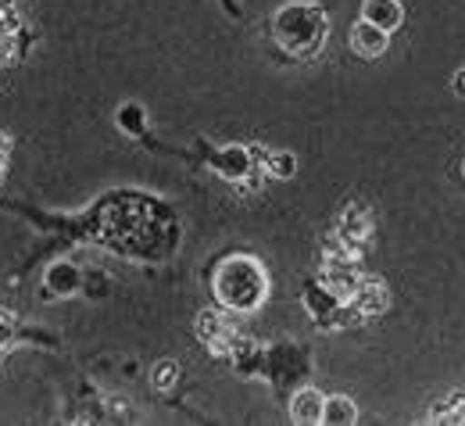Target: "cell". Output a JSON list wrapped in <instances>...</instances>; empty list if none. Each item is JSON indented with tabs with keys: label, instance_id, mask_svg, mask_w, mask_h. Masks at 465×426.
Returning a JSON list of instances; mask_svg holds the SVG:
<instances>
[{
	"label": "cell",
	"instance_id": "cell-1",
	"mask_svg": "<svg viewBox=\"0 0 465 426\" xmlns=\"http://www.w3.org/2000/svg\"><path fill=\"white\" fill-rule=\"evenodd\" d=\"M272 36L293 58H315L322 51L326 36H330V18H326V11L319 4L297 0V4H287V7L276 11Z\"/></svg>",
	"mask_w": 465,
	"mask_h": 426
},
{
	"label": "cell",
	"instance_id": "cell-2",
	"mask_svg": "<svg viewBox=\"0 0 465 426\" xmlns=\"http://www.w3.org/2000/svg\"><path fill=\"white\" fill-rule=\"evenodd\" d=\"M265 291H269V280L254 258H230L215 276V298L232 312H251L254 304H262Z\"/></svg>",
	"mask_w": 465,
	"mask_h": 426
},
{
	"label": "cell",
	"instance_id": "cell-3",
	"mask_svg": "<svg viewBox=\"0 0 465 426\" xmlns=\"http://www.w3.org/2000/svg\"><path fill=\"white\" fill-rule=\"evenodd\" d=\"M361 18L372 22L376 29H383V33H391V29H398L405 22V11H401L398 0H365L361 4Z\"/></svg>",
	"mask_w": 465,
	"mask_h": 426
},
{
	"label": "cell",
	"instance_id": "cell-4",
	"mask_svg": "<svg viewBox=\"0 0 465 426\" xmlns=\"http://www.w3.org/2000/svg\"><path fill=\"white\" fill-rule=\"evenodd\" d=\"M351 302H354V308H358L361 315H380V312L391 304V294H387V287H383L380 280H365V283H354Z\"/></svg>",
	"mask_w": 465,
	"mask_h": 426
},
{
	"label": "cell",
	"instance_id": "cell-5",
	"mask_svg": "<svg viewBox=\"0 0 465 426\" xmlns=\"http://www.w3.org/2000/svg\"><path fill=\"white\" fill-rule=\"evenodd\" d=\"M351 47H354L361 58H380V54L387 51V33L361 18V22L351 29Z\"/></svg>",
	"mask_w": 465,
	"mask_h": 426
},
{
	"label": "cell",
	"instance_id": "cell-6",
	"mask_svg": "<svg viewBox=\"0 0 465 426\" xmlns=\"http://www.w3.org/2000/svg\"><path fill=\"white\" fill-rule=\"evenodd\" d=\"M322 394L319 391H312V387H304V391H297L291 401V420L297 426H312V423H322Z\"/></svg>",
	"mask_w": 465,
	"mask_h": 426
},
{
	"label": "cell",
	"instance_id": "cell-7",
	"mask_svg": "<svg viewBox=\"0 0 465 426\" xmlns=\"http://www.w3.org/2000/svg\"><path fill=\"white\" fill-rule=\"evenodd\" d=\"M79 287H83V280H79V269H75V265L58 262V265H51V269H47V291H51V294H58V298H72Z\"/></svg>",
	"mask_w": 465,
	"mask_h": 426
},
{
	"label": "cell",
	"instance_id": "cell-8",
	"mask_svg": "<svg viewBox=\"0 0 465 426\" xmlns=\"http://www.w3.org/2000/svg\"><path fill=\"white\" fill-rule=\"evenodd\" d=\"M215 169L226 176V180H243L247 169H251V154L243 147H226L215 154Z\"/></svg>",
	"mask_w": 465,
	"mask_h": 426
},
{
	"label": "cell",
	"instance_id": "cell-9",
	"mask_svg": "<svg viewBox=\"0 0 465 426\" xmlns=\"http://www.w3.org/2000/svg\"><path fill=\"white\" fill-rule=\"evenodd\" d=\"M322 423H333V426H351L358 423V409L351 398H326L322 401Z\"/></svg>",
	"mask_w": 465,
	"mask_h": 426
},
{
	"label": "cell",
	"instance_id": "cell-10",
	"mask_svg": "<svg viewBox=\"0 0 465 426\" xmlns=\"http://www.w3.org/2000/svg\"><path fill=\"white\" fill-rule=\"evenodd\" d=\"M197 330H201V337H204V341H208L212 348H219V337H226V341H230L232 333H236V330H232L230 322H226L223 315H215V312H208V315H201V322H197Z\"/></svg>",
	"mask_w": 465,
	"mask_h": 426
},
{
	"label": "cell",
	"instance_id": "cell-11",
	"mask_svg": "<svg viewBox=\"0 0 465 426\" xmlns=\"http://www.w3.org/2000/svg\"><path fill=\"white\" fill-rule=\"evenodd\" d=\"M293 169H297V162H293L291 151H276V154L269 158V173H272V176H280V180L293 176Z\"/></svg>",
	"mask_w": 465,
	"mask_h": 426
},
{
	"label": "cell",
	"instance_id": "cell-12",
	"mask_svg": "<svg viewBox=\"0 0 465 426\" xmlns=\"http://www.w3.org/2000/svg\"><path fill=\"white\" fill-rule=\"evenodd\" d=\"M169 383H175V365L162 362L158 369H154V387H158V391H165Z\"/></svg>",
	"mask_w": 465,
	"mask_h": 426
},
{
	"label": "cell",
	"instance_id": "cell-13",
	"mask_svg": "<svg viewBox=\"0 0 465 426\" xmlns=\"http://www.w3.org/2000/svg\"><path fill=\"white\" fill-rule=\"evenodd\" d=\"M451 86H455V94H462V97H465V68L455 75V83H451Z\"/></svg>",
	"mask_w": 465,
	"mask_h": 426
},
{
	"label": "cell",
	"instance_id": "cell-14",
	"mask_svg": "<svg viewBox=\"0 0 465 426\" xmlns=\"http://www.w3.org/2000/svg\"><path fill=\"white\" fill-rule=\"evenodd\" d=\"M0 11H4V0H0Z\"/></svg>",
	"mask_w": 465,
	"mask_h": 426
},
{
	"label": "cell",
	"instance_id": "cell-15",
	"mask_svg": "<svg viewBox=\"0 0 465 426\" xmlns=\"http://www.w3.org/2000/svg\"><path fill=\"white\" fill-rule=\"evenodd\" d=\"M462 173H465V165H462Z\"/></svg>",
	"mask_w": 465,
	"mask_h": 426
}]
</instances>
